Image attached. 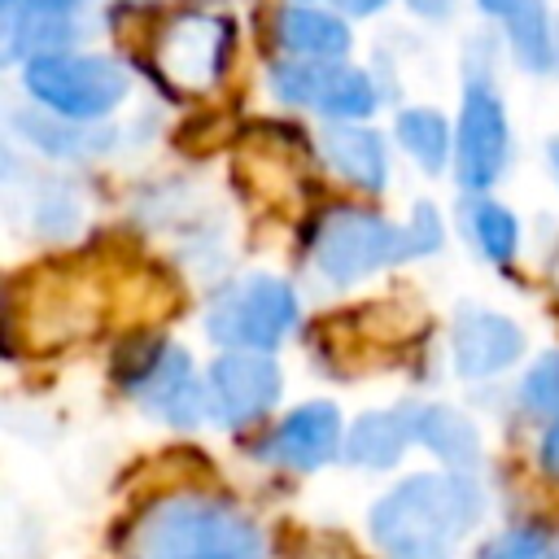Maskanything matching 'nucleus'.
Returning <instances> with one entry per match:
<instances>
[{
    "label": "nucleus",
    "instance_id": "17",
    "mask_svg": "<svg viewBox=\"0 0 559 559\" xmlns=\"http://www.w3.org/2000/svg\"><path fill=\"white\" fill-rule=\"evenodd\" d=\"M397 135H402V144H406L428 170H441V162H445V122H441V114H432V109H411V114L397 118Z\"/></svg>",
    "mask_w": 559,
    "mask_h": 559
},
{
    "label": "nucleus",
    "instance_id": "16",
    "mask_svg": "<svg viewBox=\"0 0 559 559\" xmlns=\"http://www.w3.org/2000/svg\"><path fill=\"white\" fill-rule=\"evenodd\" d=\"M480 4L493 9V13H502V17H511L520 57H528L533 66H546L550 61V35H546L542 0H480Z\"/></svg>",
    "mask_w": 559,
    "mask_h": 559
},
{
    "label": "nucleus",
    "instance_id": "6",
    "mask_svg": "<svg viewBox=\"0 0 559 559\" xmlns=\"http://www.w3.org/2000/svg\"><path fill=\"white\" fill-rule=\"evenodd\" d=\"M280 397V371L271 358H262L258 349H240L227 354L210 367L205 380V411H214L218 424H253L258 415H266Z\"/></svg>",
    "mask_w": 559,
    "mask_h": 559
},
{
    "label": "nucleus",
    "instance_id": "3",
    "mask_svg": "<svg viewBox=\"0 0 559 559\" xmlns=\"http://www.w3.org/2000/svg\"><path fill=\"white\" fill-rule=\"evenodd\" d=\"M437 240H441V227H437L428 205H419L411 231H397V227H389L376 214L349 210V214H336L323 227V236H319V266L332 280H354V275L376 271V266H384V262H393L402 253L432 249Z\"/></svg>",
    "mask_w": 559,
    "mask_h": 559
},
{
    "label": "nucleus",
    "instance_id": "18",
    "mask_svg": "<svg viewBox=\"0 0 559 559\" xmlns=\"http://www.w3.org/2000/svg\"><path fill=\"white\" fill-rule=\"evenodd\" d=\"M476 240L493 262H507L515 253V218L502 205H476Z\"/></svg>",
    "mask_w": 559,
    "mask_h": 559
},
{
    "label": "nucleus",
    "instance_id": "19",
    "mask_svg": "<svg viewBox=\"0 0 559 559\" xmlns=\"http://www.w3.org/2000/svg\"><path fill=\"white\" fill-rule=\"evenodd\" d=\"M520 402L528 411H537V415H559V354H546L528 371V380L520 389Z\"/></svg>",
    "mask_w": 559,
    "mask_h": 559
},
{
    "label": "nucleus",
    "instance_id": "13",
    "mask_svg": "<svg viewBox=\"0 0 559 559\" xmlns=\"http://www.w3.org/2000/svg\"><path fill=\"white\" fill-rule=\"evenodd\" d=\"M411 441H415L411 411H376V415H362L349 428L345 459L358 463V467H393Z\"/></svg>",
    "mask_w": 559,
    "mask_h": 559
},
{
    "label": "nucleus",
    "instance_id": "9",
    "mask_svg": "<svg viewBox=\"0 0 559 559\" xmlns=\"http://www.w3.org/2000/svg\"><path fill=\"white\" fill-rule=\"evenodd\" d=\"M275 87L288 100L314 105L328 114H367L376 105L371 83L358 70H341V66H284L275 74Z\"/></svg>",
    "mask_w": 559,
    "mask_h": 559
},
{
    "label": "nucleus",
    "instance_id": "4",
    "mask_svg": "<svg viewBox=\"0 0 559 559\" xmlns=\"http://www.w3.org/2000/svg\"><path fill=\"white\" fill-rule=\"evenodd\" d=\"M293 323V293L280 280L253 275L227 288L210 310V336L231 349H271Z\"/></svg>",
    "mask_w": 559,
    "mask_h": 559
},
{
    "label": "nucleus",
    "instance_id": "15",
    "mask_svg": "<svg viewBox=\"0 0 559 559\" xmlns=\"http://www.w3.org/2000/svg\"><path fill=\"white\" fill-rule=\"evenodd\" d=\"M280 26H284V44L297 48V52H310V57H336L349 44L345 26L314 13V9H288Z\"/></svg>",
    "mask_w": 559,
    "mask_h": 559
},
{
    "label": "nucleus",
    "instance_id": "21",
    "mask_svg": "<svg viewBox=\"0 0 559 559\" xmlns=\"http://www.w3.org/2000/svg\"><path fill=\"white\" fill-rule=\"evenodd\" d=\"M542 467H546L550 476H559V419H555L550 432L542 437Z\"/></svg>",
    "mask_w": 559,
    "mask_h": 559
},
{
    "label": "nucleus",
    "instance_id": "23",
    "mask_svg": "<svg viewBox=\"0 0 559 559\" xmlns=\"http://www.w3.org/2000/svg\"><path fill=\"white\" fill-rule=\"evenodd\" d=\"M555 559H559V555H555Z\"/></svg>",
    "mask_w": 559,
    "mask_h": 559
},
{
    "label": "nucleus",
    "instance_id": "12",
    "mask_svg": "<svg viewBox=\"0 0 559 559\" xmlns=\"http://www.w3.org/2000/svg\"><path fill=\"white\" fill-rule=\"evenodd\" d=\"M411 432L424 450H432L441 463H450V472H467L480 459L476 428L450 406H415L411 411Z\"/></svg>",
    "mask_w": 559,
    "mask_h": 559
},
{
    "label": "nucleus",
    "instance_id": "5",
    "mask_svg": "<svg viewBox=\"0 0 559 559\" xmlns=\"http://www.w3.org/2000/svg\"><path fill=\"white\" fill-rule=\"evenodd\" d=\"M26 87L66 118H92L122 100L127 74L100 57H39L26 70Z\"/></svg>",
    "mask_w": 559,
    "mask_h": 559
},
{
    "label": "nucleus",
    "instance_id": "8",
    "mask_svg": "<svg viewBox=\"0 0 559 559\" xmlns=\"http://www.w3.org/2000/svg\"><path fill=\"white\" fill-rule=\"evenodd\" d=\"M341 445V415L332 402H310L301 411H293L275 432L271 441L262 445V454L271 463H284L293 472H314L323 467Z\"/></svg>",
    "mask_w": 559,
    "mask_h": 559
},
{
    "label": "nucleus",
    "instance_id": "11",
    "mask_svg": "<svg viewBox=\"0 0 559 559\" xmlns=\"http://www.w3.org/2000/svg\"><path fill=\"white\" fill-rule=\"evenodd\" d=\"M135 397L153 415H162L166 424H183V428L197 424L201 411H205V389L192 380L188 354H179V349H166L162 354V362L135 384Z\"/></svg>",
    "mask_w": 559,
    "mask_h": 559
},
{
    "label": "nucleus",
    "instance_id": "10",
    "mask_svg": "<svg viewBox=\"0 0 559 559\" xmlns=\"http://www.w3.org/2000/svg\"><path fill=\"white\" fill-rule=\"evenodd\" d=\"M520 349H524V336L502 314L463 310L454 323V367L463 376H493L507 362H515Z\"/></svg>",
    "mask_w": 559,
    "mask_h": 559
},
{
    "label": "nucleus",
    "instance_id": "14",
    "mask_svg": "<svg viewBox=\"0 0 559 559\" xmlns=\"http://www.w3.org/2000/svg\"><path fill=\"white\" fill-rule=\"evenodd\" d=\"M323 140H328L332 162H336L354 183H362V188H380V183H384V153H380V140H376V135L332 127Z\"/></svg>",
    "mask_w": 559,
    "mask_h": 559
},
{
    "label": "nucleus",
    "instance_id": "22",
    "mask_svg": "<svg viewBox=\"0 0 559 559\" xmlns=\"http://www.w3.org/2000/svg\"><path fill=\"white\" fill-rule=\"evenodd\" d=\"M336 4H345V9H354V13H367V9H376L380 0H336Z\"/></svg>",
    "mask_w": 559,
    "mask_h": 559
},
{
    "label": "nucleus",
    "instance_id": "7",
    "mask_svg": "<svg viewBox=\"0 0 559 559\" xmlns=\"http://www.w3.org/2000/svg\"><path fill=\"white\" fill-rule=\"evenodd\" d=\"M507 157V122L489 83H472L459 118V179L467 188H485Z\"/></svg>",
    "mask_w": 559,
    "mask_h": 559
},
{
    "label": "nucleus",
    "instance_id": "20",
    "mask_svg": "<svg viewBox=\"0 0 559 559\" xmlns=\"http://www.w3.org/2000/svg\"><path fill=\"white\" fill-rule=\"evenodd\" d=\"M480 559H546V537L537 528H511L493 546H485Z\"/></svg>",
    "mask_w": 559,
    "mask_h": 559
},
{
    "label": "nucleus",
    "instance_id": "1",
    "mask_svg": "<svg viewBox=\"0 0 559 559\" xmlns=\"http://www.w3.org/2000/svg\"><path fill=\"white\" fill-rule=\"evenodd\" d=\"M122 559H271L253 515L210 493H166L127 528Z\"/></svg>",
    "mask_w": 559,
    "mask_h": 559
},
{
    "label": "nucleus",
    "instance_id": "2",
    "mask_svg": "<svg viewBox=\"0 0 559 559\" xmlns=\"http://www.w3.org/2000/svg\"><path fill=\"white\" fill-rule=\"evenodd\" d=\"M480 520V489L463 472H428L389 489L371 507V537L384 559H454Z\"/></svg>",
    "mask_w": 559,
    "mask_h": 559
}]
</instances>
